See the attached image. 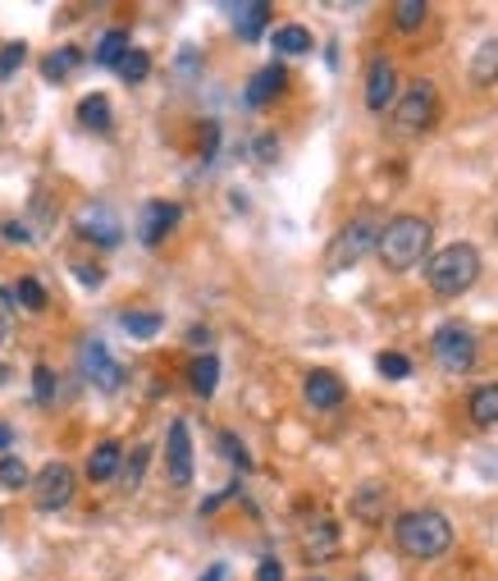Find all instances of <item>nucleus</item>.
Instances as JSON below:
<instances>
[{
	"label": "nucleus",
	"mask_w": 498,
	"mask_h": 581,
	"mask_svg": "<svg viewBox=\"0 0 498 581\" xmlns=\"http://www.w3.org/2000/svg\"><path fill=\"white\" fill-rule=\"evenodd\" d=\"M119 467H124V444H119V440H101V444L88 453V481H96V486L115 481Z\"/></svg>",
	"instance_id": "18"
},
{
	"label": "nucleus",
	"mask_w": 498,
	"mask_h": 581,
	"mask_svg": "<svg viewBox=\"0 0 498 581\" xmlns=\"http://www.w3.org/2000/svg\"><path fill=\"white\" fill-rule=\"evenodd\" d=\"M69 270H73V280H83V289H92V293L106 284V270L92 266V262H69Z\"/></svg>",
	"instance_id": "36"
},
{
	"label": "nucleus",
	"mask_w": 498,
	"mask_h": 581,
	"mask_svg": "<svg viewBox=\"0 0 498 581\" xmlns=\"http://www.w3.org/2000/svg\"><path fill=\"white\" fill-rule=\"evenodd\" d=\"M10 307H14V298H10V289H0V344H10V335H14V321H10Z\"/></svg>",
	"instance_id": "37"
},
{
	"label": "nucleus",
	"mask_w": 498,
	"mask_h": 581,
	"mask_svg": "<svg viewBox=\"0 0 498 581\" xmlns=\"http://www.w3.org/2000/svg\"><path fill=\"white\" fill-rule=\"evenodd\" d=\"M471 421H476L480 431H494L498 426V381L471 390Z\"/></svg>",
	"instance_id": "24"
},
{
	"label": "nucleus",
	"mask_w": 498,
	"mask_h": 581,
	"mask_svg": "<svg viewBox=\"0 0 498 581\" xmlns=\"http://www.w3.org/2000/svg\"><path fill=\"white\" fill-rule=\"evenodd\" d=\"M270 46H275V56H306L316 42H311V28H302V23H279L270 33Z\"/></svg>",
	"instance_id": "23"
},
{
	"label": "nucleus",
	"mask_w": 498,
	"mask_h": 581,
	"mask_svg": "<svg viewBox=\"0 0 498 581\" xmlns=\"http://www.w3.org/2000/svg\"><path fill=\"white\" fill-rule=\"evenodd\" d=\"M119 330L128 339H155L165 330V316L151 312V307H128V312H119Z\"/></svg>",
	"instance_id": "20"
},
{
	"label": "nucleus",
	"mask_w": 498,
	"mask_h": 581,
	"mask_svg": "<svg viewBox=\"0 0 498 581\" xmlns=\"http://www.w3.org/2000/svg\"><path fill=\"white\" fill-rule=\"evenodd\" d=\"M33 403L37 408H50V403H56V371H50L46 362L33 367Z\"/></svg>",
	"instance_id": "32"
},
{
	"label": "nucleus",
	"mask_w": 498,
	"mask_h": 581,
	"mask_svg": "<svg viewBox=\"0 0 498 581\" xmlns=\"http://www.w3.org/2000/svg\"><path fill=\"white\" fill-rule=\"evenodd\" d=\"M23 60H28V46H23V42H5V46H0V83H10L14 73L23 69Z\"/></svg>",
	"instance_id": "34"
},
{
	"label": "nucleus",
	"mask_w": 498,
	"mask_h": 581,
	"mask_svg": "<svg viewBox=\"0 0 498 581\" xmlns=\"http://www.w3.org/2000/svg\"><path fill=\"white\" fill-rule=\"evenodd\" d=\"M298 549L306 563H334L338 554H344V526H338L329 513H311L298 532Z\"/></svg>",
	"instance_id": "6"
},
{
	"label": "nucleus",
	"mask_w": 498,
	"mask_h": 581,
	"mask_svg": "<svg viewBox=\"0 0 498 581\" xmlns=\"http://www.w3.org/2000/svg\"><path fill=\"white\" fill-rule=\"evenodd\" d=\"M252 151H256V161H260V165H270V161H279V142H275V133H260Z\"/></svg>",
	"instance_id": "38"
},
{
	"label": "nucleus",
	"mask_w": 498,
	"mask_h": 581,
	"mask_svg": "<svg viewBox=\"0 0 498 581\" xmlns=\"http://www.w3.org/2000/svg\"><path fill=\"white\" fill-rule=\"evenodd\" d=\"M435 358L443 371H453V375H466L471 367H476L480 358V348H476V335L466 330V325H439L435 330Z\"/></svg>",
	"instance_id": "8"
},
{
	"label": "nucleus",
	"mask_w": 498,
	"mask_h": 581,
	"mask_svg": "<svg viewBox=\"0 0 498 581\" xmlns=\"http://www.w3.org/2000/svg\"><path fill=\"white\" fill-rule=\"evenodd\" d=\"M78 371H83L101 394H115V390L124 385V367L115 362V352L101 344L96 335H88L83 344H78Z\"/></svg>",
	"instance_id": "10"
},
{
	"label": "nucleus",
	"mask_w": 498,
	"mask_h": 581,
	"mask_svg": "<svg viewBox=\"0 0 498 581\" xmlns=\"http://www.w3.org/2000/svg\"><path fill=\"white\" fill-rule=\"evenodd\" d=\"M33 486V472L23 458H14V453H5L0 458V490H28Z\"/></svg>",
	"instance_id": "29"
},
{
	"label": "nucleus",
	"mask_w": 498,
	"mask_h": 581,
	"mask_svg": "<svg viewBox=\"0 0 498 581\" xmlns=\"http://www.w3.org/2000/svg\"><path fill=\"white\" fill-rule=\"evenodd\" d=\"M165 472H170V486L193 481V426L183 417L170 421V431H165Z\"/></svg>",
	"instance_id": "12"
},
{
	"label": "nucleus",
	"mask_w": 498,
	"mask_h": 581,
	"mask_svg": "<svg viewBox=\"0 0 498 581\" xmlns=\"http://www.w3.org/2000/svg\"><path fill=\"white\" fill-rule=\"evenodd\" d=\"M439 119V88L430 79H416L398 92V101H393V129H398L403 138H421L435 129Z\"/></svg>",
	"instance_id": "5"
},
{
	"label": "nucleus",
	"mask_w": 498,
	"mask_h": 581,
	"mask_svg": "<svg viewBox=\"0 0 498 581\" xmlns=\"http://www.w3.org/2000/svg\"><path fill=\"white\" fill-rule=\"evenodd\" d=\"M430 247H435V224L426 216H393L380 230L375 257L384 262V270L407 275V270H416L430 257Z\"/></svg>",
	"instance_id": "1"
},
{
	"label": "nucleus",
	"mask_w": 498,
	"mask_h": 581,
	"mask_svg": "<svg viewBox=\"0 0 498 581\" xmlns=\"http://www.w3.org/2000/svg\"><path fill=\"white\" fill-rule=\"evenodd\" d=\"M10 444H14V426H0V458H5Z\"/></svg>",
	"instance_id": "42"
},
{
	"label": "nucleus",
	"mask_w": 498,
	"mask_h": 581,
	"mask_svg": "<svg viewBox=\"0 0 498 581\" xmlns=\"http://www.w3.org/2000/svg\"><path fill=\"white\" fill-rule=\"evenodd\" d=\"M256 581H283V563L279 559H260L256 563Z\"/></svg>",
	"instance_id": "40"
},
{
	"label": "nucleus",
	"mask_w": 498,
	"mask_h": 581,
	"mask_svg": "<svg viewBox=\"0 0 498 581\" xmlns=\"http://www.w3.org/2000/svg\"><path fill=\"white\" fill-rule=\"evenodd\" d=\"M73 234L92 243V247H119L124 243V220L111 211V207H101V201H88V207H78L73 216Z\"/></svg>",
	"instance_id": "9"
},
{
	"label": "nucleus",
	"mask_w": 498,
	"mask_h": 581,
	"mask_svg": "<svg viewBox=\"0 0 498 581\" xmlns=\"http://www.w3.org/2000/svg\"><path fill=\"white\" fill-rule=\"evenodd\" d=\"M188 381H193L197 398H216V390H220V358L216 352H197L193 367H188Z\"/></svg>",
	"instance_id": "21"
},
{
	"label": "nucleus",
	"mask_w": 498,
	"mask_h": 581,
	"mask_svg": "<svg viewBox=\"0 0 498 581\" xmlns=\"http://www.w3.org/2000/svg\"><path fill=\"white\" fill-rule=\"evenodd\" d=\"M201 581H229V568H224V563H211Z\"/></svg>",
	"instance_id": "41"
},
{
	"label": "nucleus",
	"mask_w": 498,
	"mask_h": 581,
	"mask_svg": "<svg viewBox=\"0 0 498 581\" xmlns=\"http://www.w3.org/2000/svg\"><path fill=\"white\" fill-rule=\"evenodd\" d=\"M380 230H384V220H380L375 211L352 216V220L344 224V230H338V234L329 239V247H325V270H329V275H344V270L361 266V262L375 252Z\"/></svg>",
	"instance_id": "4"
},
{
	"label": "nucleus",
	"mask_w": 498,
	"mask_h": 581,
	"mask_svg": "<svg viewBox=\"0 0 498 581\" xmlns=\"http://www.w3.org/2000/svg\"><path fill=\"white\" fill-rule=\"evenodd\" d=\"M393 541H398V549L407 554V559H443V554L453 549V522L443 518L439 509H412L403 513L398 522H393Z\"/></svg>",
	"instance_id": "2"
},
{
	"label": "nucleus",
	"mask_w": 498,
	"mask_h": 581,
	"mask_svg": "<svg viewBox=\"0 0 498 581\" xmlns=\"http://www.w3.org/2000/svg\"><path fill=\"white\" fill-rule=\"evenodd\" d=\"M466 73H471V83H476V88H494L498 83V37H485L476 46V56H471Z\"/></svg>",
	"instance_id": "22"
},
{
	"label": "nucleus",
	"mask_w": 498,
	"mask_h": 581,
	"mask_svg": "<svg viewBox=\"0 0 498 581\" xmlns=\"http://www.w3.org/2000/svg\"><path fill=\"white\" fill-rule=\"evenodd\" d=\"M233 19V37L239 42H260L270 33V5L266 0H243V5H229Z\"/></svg>",
	"instance_id": "16"
},
{
	"label": "nucleus",
	"mask_w": 498,
	"mask_h": 581,
	"mask_svg": "<svg viewBox=\"0 0 498 581\" xmlns=\"http://www.w3.org/2000/svg\"><path fill=\"white\" fill-rule=\"evenodd\" d=\"M306 581H325V577H306Z\"/></svg>",
	"instance_id": "43"
},
{
	"label": "nucleus",
	"mask_w": 498,
	"mask_h": 581,
	"mask_svg": "<svg viewBox=\"0 0 498 581\" xmlns=\"http://www.w3.org/2000/svg\"><path fill=\"white\" fill-rule=\"evenodd\" d=\"M352 518L357 522H366V526H380L384 522V513H389V490L380 486V481H366V486H357V495H352Z\"/></svg>",
	"instance_id": "17"
},
{
	"label": "nucleus",
	"mask_w": 498,
	"mask_h": 581,
	"mask_svg": "<svg viewBox=\"0 0 498 581\" xmlns=\"http://www.w3.org/2000/svg\"><path fill=\"white\" fill-rule=\"evenodd\" d=\"M128 50H134V42H128V28H111L106 37L96 42V56H92V60H96L101 69H119V60L128 56Z\"/></svg>",
	"instance_id": "26"
},
{
	"label": "nucleus",
	"mask_w": 498,
	"mask_h": 581,
	"mask_svg": "<svg viewBox=\"0 0 498 581\" xmlns=\"http://www.w3.org/2000/svg\"><path fill=\"white\" fill-rule=\"evenodd\" d=\"M73 490H78V476H73L69 463H46L33 476V503H37V513H60V509H69Z\"/></svg>",
	"instance_id": "7"
},
{
	"label": "nucleus",
	"mask_w": 498,
	"mask_h": 581,
	"mask_svg": "<svg viewBox=\"0 0 498 581\" xmlns=\"http://www.w3.org/2000/svg\"><path fill=\"white\" fill-rule=\"evenodd\" d=\"M10 298L19 302L23 312H46V284L37 280V275H23V280H14V289H10Z\"/></svg>",
	"instance_id": "28"
},
{
	"label": "nucleus",
	"mask_w": 498,
	"mask_h": 581,
	"mask_svg": "<svg viewBox=\"0 0 498 581\" xmlns=\"http://www.w3.org/2000/svg\"><path fill=\"white\" fill-rule=\"evenodd\" d=\"M283 88H288V69L283 65H260L243 88V101L252 111H260V106H270L275 96H283Z\"/></svg>",
	"instance_id": "15"
},
{
	"label": "nucleus",
	"mask_w": 498,
	"mask_h": 581,
	"mask_svg": "<svg viewBox=\"0 0 498 581\" xmlns=\"http://www.w3.org/2000/svg\"><path fill=\"white\" fill-rule=\"evenodd\" d=\"M78 65H83V50H78V46H60V50H50V56L42 60V79L60 88V83L69 79V73H73Z\"/></svg>",
	"instance_id": "25"
},
{
	"label": "nucleus",
	"mask_w": 498,
	"mask_h": 581,
	"mask_svg": "<svg viewBox=\"0 0 498 581\" xmlns=\"http://www.w3.org/2000/svg\"><path fill=\"white\" fill-rule=\"evenodd\" d=\"M147 463H151V444H138L134 453L124 458V467H119V476H124V490H138L142 486V472H147Z\"/></svg>",
	"instance_id": "31"
},
{
	"label": "nucleus",
	"mask_w": 498,
	"mask_h": 581,
	"mask_svg": "<svg viewBox=\"0 0 498 581\" xmlns=\"http://www.w3.org/2000/svg\"><path fill=\"white\" fill-rule=\"evenodd\" d=\"M78 124L92 133H111L115 129V111H111V96L106 92H88L78 101Z\"/></svg>",
	"instance_id": "19"
},
{
	"label": "nucleus",
	"mask_w": 498,
	"mask_h": 581,
	"mask_svg": "<svg viewBox=\"0 0 498 581\" xmlns=\"http://www.w3.org/2000/svg\"><path fill=\"white\" fill-rule=\"evenodd\" d=\"M302 398H306L316 412H334V408H344L348 390H344V381H338L334 371L316 367V371H306V381H302Z\"/></svg>",
	"instance_id": "14"
},
{
	"label": "nucleus",
	"mask_w": 498,
	"mask_h": 581,
	"mask_svg": "<svg viewBox=\"0 0 498 581\" xmlns=\"http://www.w3.org/2000/svg\"><path fill=\"white\" fill-rule=\"evenodd\" d=\"M178 220H183V207H178V201L155 197V201H147L142 216H138V239H142L147 247H161V243L178 230Z\"/></svg>",
	"instance_id": "13"
},
{
	"label": "nucleus",
	"mask_w": 498,
	"mask_h": 581,
	"mask_svg": "<svg viewBox=\"0 0 498 581\" xmlns=\"http://www.w3.org/2000/svg\"><path fill=\"white\" fill-rule=\"evenodd\" d=\"M115 73H119V79H124L128 88H138V83L147 79V73H151V56L134 46V50H128V56L119 60V69H115Z\"/></svg>",
	"instance_id": "30"
},
{
	"label": "nucleus",
	"mask_w": 498,
	"mask_h": 581,
	"mask_svg": "<svg viewBox=\"0 0 498 581\" xmlns=\"http://www.w3.org/2000/svg\"><path fill=\"white\" fill-rule=\"evenodd\" d=\"M480 280V252L476 243H449L426 257V284L435 298H462Z\"/></svg>",
	"instance_id": "3"
},
{
	"label": "nucleus",
	"mask_w": 498,
	"mask_h": 581,
	"mask_svg": "<svg viewBox=\"0 0 498 581\" xmlns=\"http://www.w3.org/2000/svg\"><path fill=\"white\" fill-rule=\"evenodd\" d=\"M366 111L371 115H384L393 111V101H398V65H393L389 56H375L371 69H366Z\"/></svg>",
	"instance_id": "11"
},
{
	"label": "nucleus",
	"mask_w": 498,
	"mask_h": 581,
	"mask_svg": "<svg viewBox=\"0 0 498 581\" xmlns=\"http://www.w3.org/2000/svg\"><path fill=\"white\" fill-rule=\"evenodd\" d=\"M426 19H430V5H426V0H398V5H393V28H398L403 37L421 33Z\"/></svg>",
	"instance_id": "27"
},
{
	"label": "nucleus",
	"mask_w": 498,
	"mask_h": 581,
	"mask_svg": "<svg viewBox=\"0 0 498 581\" xmlns=\"http://www.w3.org/2000/svg\"><path fill=\"white\" fill-rule=\"evenodd\" d=\"M375 367H380V375H384V381H407V375H412L407 352H398V348H384L380 358H375Z\"/></svg>",
	"instance_id": "33"
},
{
	"label": "nucleus",
	"mask_w": 498,
	"mask_h": 581,
	"mask_svg": "<svg viewBox=\"0 0 498 581\" xmlns=\"http://www.w3.org/2000/svg\"><path fill=\"white\" fill-rule=\"evenodd\" d=\"M0 239H10V243H28V239H33V230H28L23 220H5V224H0Z\"/></svg>",
	"instance_id": "39"
},
{
	"label": "nucleus",
	"mask_w": 498,
	"mask_h": 581,
	"mask_svg": "<svg viewBox=\"0 0 498 581\" xmlns=\"http://www.w3.org/2000/svg\"><path fill=\"white\" fill-rule=\"evenodd\" d=\"M216 444H220V453H229V463L239 467V472H252V453H247L239 440H233V431H220Z\"/></svg>",
	"instance_id": "35"
}]
</instances>
